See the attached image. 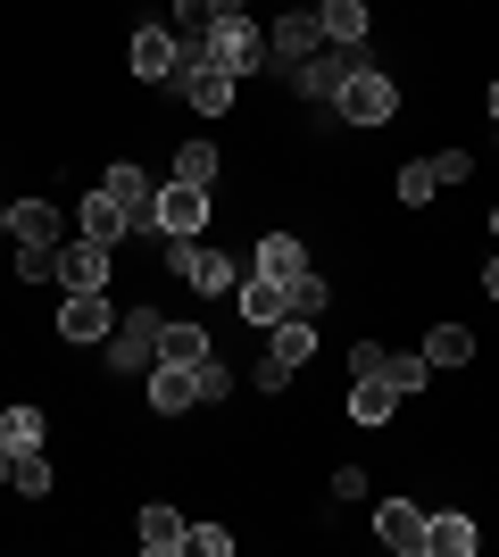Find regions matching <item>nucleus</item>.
Wrapping results in <instances>:
<instances>
[{
	"instance_id": "obj_2",
	"label": "nucleus",
	"mask_w": 499,
	"mask_h": 557,
	"mask_svg": "<svg viewBox=\"0 0 499 557\" xmlns=\"http://www.w3.org/2000/svg\"><path fill=\"white\" fill-rule=\"evenodd\" d=\"M316 358V325L309 317H284V325H266V358H259V392H284L291 374Z\"/></svg>"
},
{
	"instance_id": "obj_11",
	"label": "nucleus",
	"mask_w": 499,
	"mask_h": 557,
	"mask_svg": "<svg viewBox=\"0 0 499 557\" xmlns=\"http://www.w3.org/2000/svg\"><path fill=\"white\" fill-rule=\"evenodd\" d=\"M9 242H17V250H59V242H67L59 200H17V209H9Z\"/></svg>"
},
{
	"instance_id": "obj_23",
	"label": "nucleus",
	"mask_w": 499,
	"mask_h": 557,
	"mask_svg": "<svg viewBox=\"0 0 499 557\" xmlns=\"http://www.w3.org/2000/svg\"><path fill=\"white\" fill-rule=\"evenodd\" d=\"M316 25H325V42H366V0H325Z\"/></svg>"
},
{
	"instance_id": "obj_4",
	"label": "nucleus",
	"mask_w": 499,
	"mask_h": 557,
	"mask_svg": "<svg viewBox=\"0 0 499 557\" xmlns=\"http://www.w3.org/2000/svg\"><path fill=\"white\" fill-rule=\"evenodd\" d=\"M109 267H117V250L92 242V233H75V242H59V258H50V283H59V292H100Z\"/></svg>"
},
{
	"instance_id": "obj_32",
	"label": "nucleus",
	"mask_w": 499,
	"mask_h": 557,
	"mask_svg": "<svg viewBox=\"0 0 499 557\" xmlns=\"http://www.w3.org/2000/svg\"><path fill=\"white\" fill-rule=\"evenodd\" d=\"M9 483L25 491V499H50V449H17V474Z\"/></svg>"
},
{
	"instance_id": "obj_12",
	"label": "nucleus",
	"mask_w": 499,
	"mask_h": 557,
	"mask_svg": "<svg viewBox=\"0 0 499 557\" xmlns=\"http://www.w3.org/2000/svg\"><path fill=\"white\" fill-rule=\"evenodd\" d=\"M375 533H383V549H391V557H425V508H416V499H383Z\"/></svg>"
},
{
	"instance_id": "obj_33",
	"label": "nucleus",
	"mask_w": 499,
	"mask_h": 557,
	"mask_svg": "<svg viewBox=\"0 0 499 557\" xmlns=\"http://www.w3.org/2000/svg\"><path fill=\"white\" fill-rule=\"evenodd\" d=\"M191 549L200 557H234V533H225V524H191Z\"/></svg>"
},
{
	"instance_id": "obj_37",
	"label": "nucleus",
	"mask_w": 499,
	"mask_h": 557,
	"mask_svg": "<svg viewBox=\"0 0 499 557\" xmlns=\"http://www.w3.org/2000/svg\"><path fill=\"white\" fill-rule=\"evenodd\" d=\"M483 292H491V300H499V258H491V267H483Z\"/></svg>"
},
{
	"instance_id": "obj_14",
	"label": "nucleus",
	"mask_w": 499,
	"mask_h": 557,
	"mask_svg": "<svg viewBox=\"0 0 499 557\" xmlns=\"http://www.w3.org/2000/svg\"><path fill=\"white\" fill-rule=\"evenodd\" d=\"M100 191H109V200H117V209L134 216V233H150V175H142L134 159H117V166H109V184H100Z\"/></svg>"
},
{
	"instance_id": "obj_19",
	"label": "nucleus",
	"mask_w": 499,
	"mask_h": 557,
	"mask_svg": "<svg viewBox=\"0 0 499 557\" xmlns=\"http://www.w3.org/2000/svg\"><path fill=\"white\" fill-rule=\"evenodd\" d=\"M316 42H325V25H316L309 9H291V17H275V34H266V50H275V59H309Z\"/></svg>"
},
{
	"instance_id": "obj_25",
	"label": "nucleus",
	"mask_w": 499,
	"mask_h": 557,
	"mask_svg": "<svg viewBox=\"0 0 499 557\" xmlns=\"http://www.w3.org/2000/svg\"><path fill=\"white\" fill-rule=\"evenodd\" d=\"M325 300H333V292H325V275H316V267L284 283V317H309V325H316V317H325Z\"/></svg>"
},
{
	"instance_id": "obj_28",
	"label": "nucleus",
	"mask_w": 499,
	"mask_h": 557,
	"mask_svg": "<svg viewBox=\"0 0 499 557\" xmlns=\"http://www.w3.org/2000/svg\"><path fill=\"white\" fill-rule=\"evenodd\" d=\"M191 392H200V408H216V399H234V367H225V358H200V367H191Z\"/></svg>"
},
{
	"instance_id": "obj_8",
	"label": "nucleus",
	"mask_w": 499,
	"mask_h": 557,
	"mask_svg": "<svg viewBox=\"0 0 499 557\" xmlns=\"http://www.w3.org/2000/svg\"><path fill=\"white\" fill-rule=\"evenodd\" d=\"M200 225H209V191H200V184L150 191V233H159V242H191Z\"/></svg>"
},
{
	"instance_id": "obj_1",
	"label": "nucleus",
	"mask_w": 499,
	"mask_h": 557,
	"mask_svg": "<svg viewBox=\"0 0 499 557\" xmlns=\"http://www.w3.org/2000/svg\"><path fill=\"white\" fill-rule=\"evenodd\" d=\"M358 67H375V50H366V42H316L309 59H291V92L333 109V100H341V84H350Z\"/></svg>"
},
{
	"instance_id": "obj_7",
	"label": "nucleus",
	"mask_w": 499,
	"mask_h": 557,
	"mask_svg": "<svg viewBox=\"0 0 499 557\" xmlns=\"http://www.w3.org/2000/svg\"><path fill=\"white\" fill-rule=\"evenodd\" d=\"M333 109L350 116V125H391V116H400V84H391L383 67H358L350 84H341V100H333Z\"/></svg>"
},
{
	"instance_id": "obj_17",
	"label": "nucleus",
	"mask_w": 499,
	"mask_h": 557,
	"mask_svg": "<svg viewBox=\"0 0 499 557\" xmlns=\"http://www.w3.org/2000/svg\"><path fill=\"white\" fill-rule=\"evenodd\" d=\"M425 549H433V557H475V549H483L475 516H425Z\"/></svg>"
},
{
	"instance_id": "obj_5",
	"label": "nucleus",
	"mask_w": 499,
	"mask_h": 557,
	"mask_svg": "<svg viewBox=\"0 0 499 557\" xmlns=\"http://www.w3.org/2000/svg\"><path fill=\"white\" fill-rule=\"evenodd\" d=\"M159 325H166L159 308H125V325L109 333V367L117 374H150L159 367Z\"/></svg>"
},
{
	"instance_id": "obj_15",
	"label": "nucleus",
	"mask_w": 499,
	"mask_h": 557,
	"mask_svg": "<svg viewBox=\"0 0 499 557\" xmlns=\"http://www.w3.org/2000/svg\"><path fill=\"white\" fill-rule=\"evenodd\" d=\"M234 308H241V317H250V325H284V283L250 267V275L234 283Z\"/></svg>"
},
{
	"instance_id": "obj_29",
	"label": "nucleus",
	"mask_w": 499,
	"mask_h": 557,
	"mask_svg": "<svg viewBox=\"0 0 499 557\" xmlns=\"http://www.w3.org/2000/svg\"><path fill=\"white\" fill-rule=\"evenodd\" d=\"M0 442H9V449H42V408H25V399H17V408L0 417Z\"/></svg>"
},
{
	"instance_id": "obj_30",
	"label": "nucleus",
	"mask_w": 499,
	"mask_h": 557,
	"mask_svg": "<svg viewBox=\"0 0 499 557\" xmlns=\"http://www.w3.org/2000/svg\"><path fill=\"white\" fill-rule=\"evenodd\" d=\"M425 374H433L425 358H391V349H383V367H375V383H391V392L408 399V392H425Z\"/></svg>"
},
{
	"instance_id": "obj_18",
	"label": "nucleus",
	"mask_w": 499,
	"mask_h": 557,
	"mask_svg": "<svg viewBox=\"0 0 499 557\" xmlns=\"http://www.w3.org/2000/svg\"><path fill=\"white\" fill-rule=\"evenodd\" d=\"M134 533H142V549H150V557H175V549H184V541H191V524H184V516H175V508H159V499H150Z\"/></svg>"
},
{
	"instance_id": "obj_24",
	"label": "nucleus",
	"mask_w": 499,
	"mask_h": 557,
	"mask_svg": "<svg viewBox=\"0 0 499 557\" xmlns=\"http://www.w3.org/2000/svg\"><path fill=\"white\" fill-rule=\"evenodd\" d=\"M391 408H400V392H391V383H375V374H358L350 417H358V424H391Z\"/></svg>"
},
{
	"instance_id": "obj_3",
	"label": "nucleus",
	"mask_w": 499,
	"mask_h": 557,
	"mask_svg": "<svg viewBox=\"0 0 499 557\" xmlns=\"http://www.w3.org/2000/svg\"><path fill=\"white\" fill-rule=\"evenodd\" d=\"M166 267H175V275L191 283V292H209V300H225V292H234V258L225 250H209V242H200V233H191V242H166Z\"/></svg>"
},
{
	"instance_id": "obj_31",
	"label": "nucleus",
	"mask_w": 499,
	"mask_h": 557,
	"mask_svg": "<svg viewBox=\"0 0 499 557\" xmlns=\"http://www.w3.org/2000/svg\"><path fill=\"white\" fill-rule=\"evenodd\" d=\"M433 191H441L433 159H408V166H400V200H408V209H433Z\"/></svg>"
},
{
	"instance_id": "obj_39",
	"label": "nucleus",
	"mask_w": 499,
	"mask_h": 557,
	"mask_svg": "<svg viewBox=\"0 0 499 557\" xmlns=\"http://www.w3.org/2000/svg\"><path fill=\"white\" fill-rule=\"evenodd\" d=\"M0 233H9V209H0Z\"/></svg>"
},
{
	"instance_id": "obj_38",
	"label": "nucleus",
	"mask_w": 499,
	"mask_h": 557,
	"mask_svg": "<svg viewBox=\"0 0 499 557\" xmlns=\"http://www.w3.org/2000/svg\"><path fill=\"white\" fill-rule=\"evenodd\" d=\"M491 116H499V84H491Z\"/></svg>"
},
{
	"instance_id": "obj_35",
	"label": "nucleus",
	"mask_w": 499,
	"mask_h": 557,
	"mask_svg": "<svg viewBox=\"0 0 499 557\" xmlns=\"http://www.w3.org/2000/svg\"><path fill=\"white\" fill-rule=\"evenodd\" d=\"M50 258H59V250H17V275L25 283H50Z\"/></svg>"
},
{
	"instance_id": "obj_13",
	"label": "nucleus",
	"mask_w": 499,
	"mask_h": 557,
	"mask_svg": "<svg viewBox=\"0 0 499 557\" xmlns=\"http://www.w3.org/2000/svg\"><path fill=\"white\" fill-rule=\"evenodd\" d=\"M59 333H67V342H109V333H117V317H109V300H100V292H67Z\"/></svg>"
},
{
	"instance_id": "obj_21",
	"label": "nucleus",
	"mask_w": 499,
	"mask_h": 557,
	"mask_svg": "<svg viewBox=\"0 0 499 557\" xmlns=\"http://www.w3.org/2000/svg\"><path fill=\"white\" fill-rule=\"evenodd\" d=\"M416 358H425V367H466V358H475V333L466 325H433Z\"/></svg>"
},
{
	"instance_id": "obj_22",
	"label": "nucleus",
	"mask_w": 499,
	"mask_h": 557,
	"mask_svg": "<svg viewBox=\"0 0 499 557\" xmlns=\"http://www.w3.org/2000/svg\"><path fill=\"white\" fill-rule=\"evenodd\" d=\"M84 233H92V242H109V250H117L125 233H134V216H125L117 200H109V191H92V200H84Z\"/></svg>"
},
{
	"instance_id": "obj_40",
	"label": "nucleus",
	"mask_w": 499,
	"mask_h": 557,
	"mask_svg": "<svg viewBox=\"0 0 499 557\" xmlns=\"http://www.w3.org/2000/svg\"><path fill=\"white\" fill-rule=\"evenodd\" d=\"M491 233H499V209H491Z\"/></svg>"
},
{
	"instance_id": "obj_26",
	"label": "nucleus",
	"mask_w": 499,
	"mask_h": 557,
	"mask_svg": "<svg viewBox=\"0 0 499 557\" xmlns=\"http://www.w3.org/2000/svg\"><path fill=\"white\" fill-rule=\"evenodd\" d=\"M159 358H175V367H200V358H209V333H200V325H159Z\"/></svg>"
},
{
	"instance_id": "obj_34",
	"label": "nucleus",
	"mask_w": 499,
	"mask_h": 557,
	"mask_svg": "<svg viewBox=\"0 0 499 557\" xmlns=\"http://www.w3.org/2000/svg\"><path fill=\"white\" fill-rule=\"evenodd\" d=\"M433 175H441V191H450V184H466V175H475V159H466V150H441V159H433Z\"/></svg>"
},
{
	"instance_id": "obj_6",
	"label": "nucleus",
	"mask_w": 499,
	"mask_h": 557,
	"mask_svg": "<svg viewBox=\"0 0 499 557\" xmlns=\"http://www.w3.org/2000/svg\"><path fill=\"white\" fill-rule=\"evenodd\" d=\"M175 84H184V100H191L200 116H225V109H234V84H241V75L216 67L209 42H200V50H184V75H175Z\"/></svg>"
},
{
	"instance_id": "obj_27",
	"label": "nucleus",
	"mask_w": 499,
	"mask_h": 557,
	"mask_svg": "<svg viewBox=\"0 0 499 557\" xmlns=\"http://www.w3.org/2000/svg\"><path fill=\"white\" fill-rule=\"evenodd\" d=\"M175 184H200V191L216 184V141H184L175 150Z\"/></svg>"
},
{
	"instance_id": "obj_20",
	"label": "nucleus",
	"mask_w": 499,
	"mask_h": 557,
	"mask_svg": "<svg viewBox=\"0 0 499 557\" xmlns=\"http://www.w3.org/2000/svg\"><path fill=\"white\" fill-rule=\"evenodd\" d=\"M259 275H275V283H291V275H309V250L291 242V233H266L259 242Z\"/></svg>"
},
{
	"instance_id": "obj_10",
	"label": "nucleus",
	"mask_w": 499,
	"mask_h": 557,
	"mask_svg": "<svg viewBox=\"0 0 499 557\" xmlns=\"http://www.w3.org/2000/svg\"><path fill=\"white\" fill-rule=\"evenodd\" d=\"M209 59H216V67H234V75H250L266 59V34L250 17H216L209 25Z\"/></svg>"
},
{
	"instance_id": "obj_16",
	"label": "nucleus",
	"mask_w": 499,
	"mask_h": 557,
	"mask_svg": "<svg viewBox=\"0 0 499 557\" xmlns=\"http://www.w3.org/2000/svg\"><path fill=\"white\" fill-rule=\"evenodd\" d=\"M150 408H159V417H184V408H200V392H191V367L159 358V367H150Z\"/></svg>"
},
{
	"instance_id": "obj_9",
	"label": "nucleus",
	"mask_w": 499,
	"mask_h": 557,
	"mask_svg": "<svg viewBox=\"0 0 499 557\" xmlns=\"http://www.w3.org/2000/svg\"><path fill=\"white\" fill-rule=\"evenodd\" d=\"M125 67L142 75V84H175V75H184V42H175L166 25H142V34L125 42Z\"/></svg>"
},
{
	"instance_id": "obj_36",
	"label": "nucleus",
	"mask_w": 499,
	"mask_h": 557,
	"mask_svg": "<svg viewBox=\"0 0 499 557\" xmlns=\"http://www.w3.org/2000/svg\"><path fill=\"white\" fill-rule=\"evenodd\" d=\"M9 474H17V449H9V442H0V483H9Z\"/></svg>"
}]
</instances>
